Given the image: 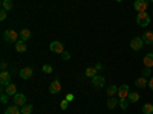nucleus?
I'll use <instances>...</instances> for the list:
<instances>
[{"instance_id":"nucleus-1","label":"nucleus","mask_w":153,"mask_h":114,"mask_svg":"<svg viewBox=\"0 0 153 114\" xmlns=\"http://www.w3.org/2000/svg\"><path fill=\"white\" fill-rule=\"evenodd\" d=\"M136 23H138V26H141V28H147L149 24H150V15L147 14V12H138V15H136Z\"/></svg>"},{"instance_id":"nucleus-2","label":"nucleus","mask_w":153,"mask_h":114,"mask_svg":"<svg viewBox=\"0 0 153 114\" xmlns=\"http://www.w3.org/2000/svg\"><path fill=\"white\" fill-rule=\"evenodd\" d=\"M20 35L16 32V31H12V29H8V31H5L3 32V40L6 41V43H17V38H19Z\"/></svg>"},{"instance_id":"nucleus-3","label":"nucleus","mask_w":153,"mask_h":114,"mask_svg":"<svg viewBox=\"0 0 153 114\" xmlns=\"http://www.w3.org/2000/svg\"><path fill=\"white\" fill-rule=\"evenodd\" d=\"M49 50L51 52H54V53H63L65 52V46H63V43H60V41H52L49 44Z\"/></svg>"},{"instance_id":"nucleus-4","label":"nucleus","mask_w":153,"mask_h":114,"mask_svg":"<svg viewBox=\"0 0 153 114\" xmlns=\"http://www.w3.org/2000/svg\"><path fill=\"white\" fill-rule=\"evenodd\" d=\"M143 46H144V41H143V38L141 37H135V38H132L130 40V47H132V50H141L143 49Z\"/></svg>"},{"instance_id":"nucleus-5","label":"nucleus","mask_w":153,"mask_h":114,"mask_svg":"<svg viewBox=\"0 0 153 114\" xmlns=\"http://www.w3.org/2000/svg\"><path fill=\"white\" fill-rule=\"evenodd\" d=\"M147 6H149V0H135V3H133V8L138 12H144Z\"/></svg>"},{"instance_id":"nucleus-6","label":"nucleus","mask_w":153,"mask_h":114,"mask_svg":"<svg viewBox=\"0 0 153 114\" xmlns=\"http://www.w3.org/2000/svg\"><path fill=\"white\" fill-rule=\"evenodd\" d=\"M129 94H130L129 85H127V84L120 85V88H118V96H120V99H127V97H129Z\"/></svg>"},{"instance_id":"nucleus-7","label":"nucleus","mask_w":153,"mask_h":114,"mask_svg":"<svg viewBox=\"0 0 153 114\" xmlns=\"http://www.w3.org/2000/svg\"><path fill=\"white\" fill-rule=\"evenodd\" d=\"M60 91H61V84H60V81L55 79V81L51 82V85H49V93H51V94H58Z\"/></svg>"},{"instance_id":"nucleus-8","label":"nucleus","mask_w":153,"mask_h":114,"mask_svg":"<svg viewBox=\"0 0 153 114\" xmlns=\"http://www.w3.org/2000/svg\"><path fill=\"white\" fill-rule=\"evenodd\" d=\"M32 75H34V70L31 67H25V69H22L19 72V76H20L22 79H31Z\"/></svg>"},{"instance_id":"nucleus-9","label":"nucleus","mask_w":153,"mask_h":114,"mask_svg":"<svg viewBox=\"0 0 153 114\" xmlns=\"http://www.w3.org/2000/svg\"><path fill=\"white\" fill-rule=\"evenodd\" d=\"M0 82H2V85H9L11 84V73L6 72V70H2V73H0Z\"/></svg>"},{"instance_id":"nucleus-10","label":"nucleus","mask_w":153,"mask_h":114,"mask_svg":"<svg viewBox=\"0 0 153 114\" xmlns=\"http://www.w3.org/2000/svg\"><path fill=\"white\" fill-rule=\"evenodd\" d=\"M14 97V104L19 105V107H23V105H26V96H25L23 93H17L16 96H12Z\"/></svg>"},{"instance_id":"nucleus-11","label":"nucleus","mask_w":153,"mask_h":114,"mask_svg":"<svg viewBox=\"0 0 153 114\" xmlns=\"http://www.w3.org/2000/svg\"><path fill=\"white\" fill-rule=\"evenodd\" d=\"M104 84H106V79L103 76H95V78H92V85L95 88H103Z\"/></svg>"},{"instance_id":"nucleus-12","label":"nucleus","mask_w":153,"mask_h":114,"mask_svg":"<svg viewBox=\"0 0 153 114\" xmlns=\"http://www.w3.org/2000/svg\"><path fill=\"white\" fill-rule=\"evenodd\" d=\"M143 41H144V44H149V46H153V32L152 31H149V32H146L143 37Z\"/></svg>"},{"instance_id":"nucleus-13","label":"nucleus","mask_w":153,"mask_h":114,"mask_svg":"<svg viewBox=\"0 0 153 114\" xmlns=\"http://www.w3.org/2000/svg\"><path fill=\"white\" fill-rule=\"evenodd\" d=\"M26 49H28V46H26V41H23V40H19L17 43H16V50L19 53H23V52H26Z\"/></svg>"},{"instance_id":"nucleus-14","label":"nucleus","mask_w":153,"mask_h":114,"mask_svg":"<svg viewBox=\"0 0 153 114\" xmlns=\"http://www.w3.org/2000/svg\"><path fill=\"white\" fill-rule=\"evenodd\" d=\"M5 91H6L8 96H16V94H17V87H16V84H12V82H11L9 85H6Z\"/></svg>"},{"instance_id":"nucleus-15","label":"nucleus","mask_w":153,"mask_h":114,"mask_svg":"<svg viewBox=\"0 0 153 114\" xmlns=\"http://www.w3.org/2000/svg\"><path fill=\"white\" fill-rule=\"evenodd\" d=\"M144 66L146 67H149V69H152L153 67V52H150V53H147L146 56H144Z\"/></svg>"},{"instance_id":"nucleus-16","label":"nucleus","mask_w":153,"mask_h":114,"mask_svg":"<svg viewBox=\"0 0 153 114\" xmlns=\"http://www.w3.org/2000/svg\"><path fill=\"white\" fill-rule=\"evenodd\" d=\"M5 114H22V110L19 108V105H11L5 110Z\"/></svg>"},{"instance_id":"nucleus-17","label":"nucleus","mask_w":153,"mask_h":114,"mask_svg":"<svg viewBox=\"0 0 153 114\" xmlns=\"http://www.w3.org/2000/svg\"><path fill=\"white\" fill-rule=\"evenodd\" d=\"M118 105H120V100H118L117 97H115V96H113V97H109V99H107V108H109V110H113V108H117Z\"/></svg>"},{"instance_id":"nucleus-18","label":"nucleus","mask_w":153,"mask_h":114,"mask_svg":"<svg viewBox=\"0 0 153 114\" xmlns=\"http://www.w3.org/2000/svg\"><path fill=\"white\" fill-rule=\"evenodd\" d=\"M147 84H149V81H147V78H144V76H141V78H138V79L135 81V85H136L138 88H144Z\"/></svg>"},{"instance_id":"nucleus-19","label":"nucleus","mask_w":153,"mask_h":114,"mask_svg":"<svg viewBox=\"0 0 153 114\" xmlns=\"http://www.w3.org/2000/svg\"><path fill=\"white\" fill-rule=\"evenodd\" d=\"M19 35H20V40L28 41L29 38H31V31H29V29H22V32H20Z\"/></svg>"},{"instance_id":"nucleus-20","label":"nucleus","mask_w":153,"mask_h":114,"mask_svg":"<svg viewBox=\"0 0 153 114\" xmlns=\"http://www.w3.org/2000/svg\"><path fill=\"white\" fill-rule=\"evenodd\" d=\"M115 94H118V87L112 84V85L107 87V96H109V97H113Z\"/></svg>"},{"instance_id":"nucleus-21","label":"nucleus","mask_w":153,"mask_h":114,"mask_svg":"<svg viewBox=\"0 0 153 114\" xmlns=\"http://www.w3.org/2000/svg\"><path fill=\"white\" fill-rule=\"evenodd\" d=\"M84 76H87V78H95L97 76V69L95 67H87L84 70Z\"/></svg>"},{"instance_id":"nucleus-22","label":"nucleus","mask_w":153,"mask_h":114,"mask_svg":"<svg viewBox=\"0 0 153 114\" xmlns=\"http://www.w3.org/2000/svg\"><path fill=\"white\" fill-rule=\"evenodd\" d=\"M2 8L5 11H11L12 9V2L11 0H2Z\"/></svg>"},{"instance_id":"nucleus-23","label":"nucleus","mask_w":153,"mask_h":114,"mask_svg":"<svg viewBox=\"0 0 153 114\" xmlns=\"http://www.w3.org/2000/svg\"><path fill=\"white\" fill-rule=\"evenodd\" d=\"M143 114H153V105L152 104H146L143 107Z\"/></svg>"},{"instance_id":"nucleus-24","label":"nucleus","mask_w":153,"mask_h":114,"mask_svg":"<svg viewBox=\"0 0 153 114\" xmlns=\"http://www.w3.org/2000/svg\"><path fill=\"white\" fill-rule=\"evenodd\" d=\"M129 104H130L129 99H120V108L121 110H127L129 108Z\"/></svg>"},{"instance_id":"nucleus-25","label":"nucleus","mask_w":153,"mask_h":114,"mask_svg":"<svg viewBox=\"0 0 153 114\" xmlns=\"http://www.w3.org/2000/svg\"><path fill=\"white\" fill-rule=\"evenodd\" d=\"M127 99L130 100V104H135V102H138V100H139V93H130Z\"/></svg>"},{"instance_id":"nucleus-26","label":"nucleus","mask_w":153,"mask_h":114,"mask_svg":"<svg viewBox=\"0 0 153 114\" xmlns=\"http://www.w3.org/2000/svg\"><path fill=\"white\" fill-rule=\"evenodd\" d=\"M32 110H34V107L26 104V105H23V107H22V114H31Z\"/></svg>"},{"instance_id":"nucleus-27","label":"nucleus","mask_w":153,"mask_h":114,"mask_svg":"<svg viewBox=\"0 0 153 114\" xmlns=\"http://www.w3.org/2000/svg\"><path fill=\"white\" fill-rule=\"evenodd\" d=\"M0 102L2 104H6L8 102V94H6V91L2 88V96H0Z\"/></svg>"},{"instance_id":"nucleus-28","label":"nucleus","mask_w":153,"mask_h":114,"mask_svg":"<svg viewBox=\"0 0 153 114\" xmlns=\"http://www.w3.org/2000/svg\"><path fill=\"white\" fill-rule=\"evenodd\" d=\"M52 70H54V69H52V66H51V64H45V66H43V72H45L46 75L52 73Z\"/></svg>"},{"instance_id":"nucleus-29","label":"nucleus","mask_w":153,"mask_h":114,"mask_svg":"<svg viewBox=\"0 0 153 114\" xmlns=\"http://www.w3.org/2000/svg\"><path fill=\"white\" fill-rule=\"evenodd\" d=\"M68 107H69V102H68L66 99H63L61 102H60V108H61V110H66Z\"/></svg>"},{"instance_id":"nucleus-30","label":"nucleus","mask_w":153,"mask_h":114,"mask_svg":"<svg viewBox=\"0 0 153 114\" xmlns=\"http://www.w3.org/2000/svg\"><path fill=\"white\" fill-rule=\"evenodd\" d=\"M61 58L65 59V61H68V59H71V53L68 52V50H65V52L61 53Z\"/></svg>"},{"instance_id":"nucleus-31","label":"nucleus","mask_w":153,"mask_h":114,"mask_svg":"<svg viewBox=\"0 0 153 114\" xmlns=\"http://www.w3.org/2000/svg\"><path fill=\"white\" fill-rule=\"evenodd\" d=\"M150 73H152V70H150L149 67H146V69L143 70V76H144V78H147V76H150Z\"/></svg>"},{"instance_id":"nucleus-32","label":"nucleus","mask_w":153,"mask_h":114,"mask_svg":"<svg viewBox=\"0 0 153 114\" xmlns=\"http://www.w3.org/2000/svg\"><path fill=\"white\" fill-rule=\"evenodd\" d=\"M6 12H8V11H5V9H2V11H0V20H2V21L6 18Z\"/></svg>"},{"instance_id":"nucleus-33","label":"nucleus","mask_w":153,"mask_h":114,"mask_svg":"<svg viewBox=\"0 0 153 114\" xmlns=\"http://www.w3.org/2000/svg\"><path fill=\"white\" fill-rule=\"evenodd\" d=\"M147 85H149V88H150V90L153 91V76L150 78V81H149V84H147Z\"/></svg>"},{"instance_id":"nucleus-34","label":"nucleus","mask_w":153,"mask_h":114,"mask_svg":"<svg viewBox=\"0 0 153 114\" xmlns=\"http://www.w3.org/2000/svg\"><path fill=\"white\" fill-rule=\"evenodd\" d=\"M66 100H68V102H72V100H74V94H71V93H69V94L66 96Z\"/></svg>"},{"instance_id":"nucleus-35","label":"nucleus","mask_w":153,"mask_h":114,"mask_svg":"<svg viewBox=\"0 0 153 114\" xmlns=\"http://www.w3.org/2000/svg\"><path fill=\"white\" fill-rule=\"evenodd\" d=\"M8 64H6V61H2V70H6Z\"/></svg>"},{"instance_id":"nucleus-36","label":"nucleus","mask_w":153,"mask_h":114,"mask_svg":"<svg viewBox=\"0 0 153 114\" xmlns=\"http://www.w3.org/2000/svg\"><path fill=\"white\" fill-rule=\"evenodd\" d=\"M101 67H103V66H101V64H100V62H98V64H97V66H95V69H97V70H100V69H101Z\"/></svg>"},{"instance_id":"nucleus-37","label":"nucleus","mask_w":153,"mask_h":114,"mask_svg":"<svg viewBox=\"0 0 153 114\" xmlns=\"http://www.w3.org/2000/svg\"><path fill=\"white\" fill-rule=\"evenodd\" d=\"M115 2H118V3H121V2H124V0H115Z\"/></svg>"},{"instance_id":"nucleus-38","label":"nucleus","mask_w":153,"mask_h":114,"mask_svg":"<svg viewBox=\"0 0 153 114\" xmlns=\"http://www.w3.org/2000/svg\"><path fill=\"white\" fill-rule=\"evenodd\" d=\"M150 2H152V3H153V0H150Z\"/></svg>"},{"instance_id":"nucleus-39","label":"nucleus","mask_w":153,"mask_h":114,"mask_svg":"<svg viewBox=\"0 0 153 114\" xmlns=\"http://www.w3.org/2000/svg\"><path fill=\"white\" fill-rule=\"evenodd\" d=\"M152 15H153V12H152Z\"/></svg>"},{"instance_id":"nucleus-40","label":"nucleus","mask_w":153,"mask_h":114,"mask_svg":"<svg viewBox=\"0 0 153 114\" xmlns=\"http://www.w3.org/2000/svg\"><path fill=\"white\" fill-rule=\"evenodd\" d=\"M152 49H153V46H152Z\"/></svg>"}]
</instances>
